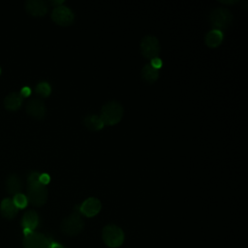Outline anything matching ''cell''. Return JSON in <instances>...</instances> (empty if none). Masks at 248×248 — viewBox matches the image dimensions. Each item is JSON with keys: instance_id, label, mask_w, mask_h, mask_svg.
<instances>
[{"instance_id": "6da1fadb", "label": "cell", "mask_w": 248, "mask_h": 248, "mask_svg": "<svg viewBox=\"0 0 248 248\" xmlns=\"http://www.w3.org/2000/svg\"><path fill=\"white\" fill-rule=\"evenodd\" d=\"M40 173L33 171L27 177V201L34 206L43 205L47 199V189L39 180Z\"/></svg>"}, {"instance_id": "7a4b0ae2", "label": "cell", "mask_w": 248, "mask_h": 248, "mask_svg": "<svg viewBox=\"0 0 248 248\" xmlns=\"http://www.w3.org/2000/svg\"><path fill=\"white\" fill-rule=\"evenodd\" d=\"M123 116V107L117 101H109L103 105L100 118L104 125H114L118 123Z\"/></svg>"}, {"instance_id": "3957f363", "label": "cell", "mask_w": 248, "mask_h": 248, "mask_svg": "<svg viewBox=\"0 0 248 248\" xmlns=\"http://www.w3.org/2000/svg\"><path fill=\"white\" fill-rule=\"evenodd\" d=\"M232 20V14L230 12V10L218 7L211 11L209 15V21L211 23V26L213 29L216 30H222L226 29Z\"/></svg>"}, {"instance_id": "277c9868", "label": "cell", "mask_w": 248, "mask_h": 248, "mask_svg": "<svg viewBox=\"0 0 248 248\" xmlns=\"http://www.w3.org/2000/svg\"><path fill=\"white\" fill-rule=\"evenodd\" d=\"M102 237L107 246L117 248L124 241V232L116 225H108L103 229Z\"/></svg>"}, {"instance_id": "5b68a950", "label": "cell", "mask_w": 248, "mask_h": 248, "mask_svg": "<svg viewBox=\"0 0 248 248\" xmlns=\"http://www.w3.org/2000/svg\"><path fill=\"white\" fill-rule=\"evenodd\" d=\"M83 227L84 222L77 212H73L67 216L61 223V230L68 236H75L78 234L83 230Z\"/></svg>"}, {"instance_id": "8992f818", "label": "cell", "mask_w": 248, "mask_h": 248, "mask_svg": "<svg viewBox=\"0 0 248 248\" xmlns=\"http://www.w3.org/2000/svg\"><path fill=\"white\" fill-rule=\"evenodd\" d=\"M140 48L143 57L147 59H153L158 57L160 52V43L155 36L147 35L141 39Z\"/></svg>"}, {"instance_id": "52a82bcc", "label": "cell", "mask_w": 248, "mask_h": 248, "mask_svg": "<svg viewBox=\"0 0 248 248\" xmlns=\"http://www.w3.org/2000/svg\"><path fill=\"white\" fill-rule=\"evenodd\" d=\"M51 18L58 25L68 26L73 23L75 16L70 8L64 5H57L51 12Z\"/></svg>"}, {"instance_id": "ba28073f", "label": "cell", "mask_w": 248, "mask_h": 248, "mask_svg": "<svg viewBox=\"0 0 248 248\" xmlns=\"http://www.w3.org/2000/svg\"><path fill=\"white\" fill-rule=\"evenodd\" d=\"M51 240L46 235L32 232L27 235H24L23 246L24 248H49Z\"/></svg>"}, {"instance_id": "9c48e42d", "label": "cell", "mask_w": 248, "mask_h": 248, "mask_svg": "<svg viewBox=\"0 0 248 248\" xmlns=\"http://www.w3.org/2000/svg\"><path fill=\"white\" fill-rule=\"evenodd\" d=\"M102 208V203L97 198L91 197L86 199L79 206V211L86 217H93L99 213Z\"/></svg>"}, {"instance_id": "30bf717a", "label": "cell", "mask_w": 248, "mask_h": 248, "mask_svg": "<svg viewBox=\"0 0 248 248\" xmlns=\"http://www.w3.org/2000/svg\"><path fill=\"white\" fill-rule=\"evenodd\" d=\"M26 111L32 117L41 119L44 117V115L46 113V106L42 100L34 98L27 102Z\"/></svg>"}, {"instance_id": "8fae6325", "label": "cell", "mask_w": 248, "mask_h": 248, "mask_svg": "<svg viewBox=\"0 0 248 248\" xmlns=\"http://www.w3.org/2000/svg\"><path fill=\"white\" fill-rule=\"evenodd\" d=\"M26 11L33 16H43L47 12V4L43 0H27L25 2Z\"/></svg>"}, {"instance_id": "7c38bea8", "label": "cell", "mask_w": 248, "mask_h": 248, "mask_svg": "<svg viewBox=\"0 0 248 248\" xmlns=\"http://www.w3.org/2000/svg\"><path fill=\"white\" fill-rule=\"evenodd\" d=\"M23 97L17 92H11L4 98V107L11 111L17 110L22 105Z\"/></svg>"}, {"instance_id": "4fadbf2b", "label": "cell", "mask_w": 248, "mask_h": 248, "mask_svg": "<svg viewBox=\"0 0 248 248\" xmlns=\"http://www.w3.org/2000/svg\"><path fill=\"white\" fill-rule=\"evenodd\" d=\"M0 211H1V214L3 217H5L7 219H12L16 215L18 208L15 205L12 199L6 198L1 202Z\"/></svg>"}, {"instance_id": "5bb4252c", "label": "cell", "mask_w": 248, "mask_h": 248, "mask_svg": "<svg viewBox=\"0 0 248 248\" xmlns=\"http://www.w3.org/2000/svg\"><path fill=\"white\" fill-rule=\"evenodd\" d=\"M6 189L8 193L14 196L20 193L22 189V182L20 177L15 173L10 174L6 179Z\"/></svg>"}, {"instance_id": "9a60e30c", "label": "cell", "mask_w": 248, "mask_h": 248, "mask_svg": "<svg viewBox=\"0 0 248 248\" xmlns=\"http://www.w3.org/2000/svg\"><path fill=\"white\" fill-rule=\"evenodd\" d=\"M39 224V216L36 211L34 210H29L24 213L22 220H21V225L23 229H28L31 231H34V229L37 228Z\"/></svg>"}, {"instance_id": "2e32d148", "label": "cell", "mask_w": 248, "mask_h": 248, "mask_svg": "<svg viewBox=\"0 0 248 248\" xmlns=\"http://www.w3.org/2000/svg\"><path fill=\"white\" fill-rule=\"evenodd\" d=\"M204 41L207 46L217 47L223 41V32L220 30L212 29L206 33Z\"/></svg>"}, {"instance_id": "e0dca14e", "label": "cell", "mask_w": 248, "mask_h": 248, "mask_svg": "<svg viewBox=\"0 0 248 248\" xmlns=\"http://www.w3.org/2000/svg\"><path fill=\"white\" fill-rule=\"evenodd\" d=\"M140 75H141V78L146 83L151 84L157 80V78L159 77V72L157 69L153 68L150 64H145L143 66V68L141 69Z\"/></svg>"}, {"instance_id": "ac0fdd59", "label": "cell", "mask_w": 248, "mask_h": 248, "mask_svg": "<svg viewBox=\"0 0 248 248\" xmlns=\"http://www.w3.org/2000/svg\"><path fill=\"white\" fill-rule=\"evenodd\" d=\"M84 126L90 131H99L104 127V123L99 115L89 114L83 119Z\"/></svg>"}, {"instance_id": "d6986e66", "label": "cell", "mask_w": 248, "mask_h": 248, "mask_svg": "<svg viewBox=\"0 0 248 248\" xmlns=\"http://www.w3.org/2000/svg\"><path fill=\"white\" fill-rule=\"evenodd\" d=\"M36 93L38 95H40L41 97H47L50 92H51V88L48 82L46 81H41L36 85Z\"/></svg>"}, {"instance_id": "ffe728a7", "label": "cell", "mask_w": 248, "mask_h": 248, "mask_svg": "<svg viewBox=\"0 0 248 248\" xmlns=\"http://www.w3.org/2000/svg\"><path fill=\"white\" fill-rule=\"evenodd\" d=\"M15 205L19 209V208H24L27 203H28V201H27V198L25 195L21 194V193H18L16 195L14 196V198L12 199Z\"/></svg>"}, {"instance_id": "44dd1931", "label": "cell", "mask_w": 248, "mask_h": 248, "mask_svg": "<svg viewBox=\"0 0 248 248\" xmlns=\"http://www.w3.org/2000/svg\"><path fill=\"white\" fill-rule=\"evenodd\" d=\"M162 64H163V62H162V60L159 58V57H156V58H153V59H151V63H150V65L153 67V68H155V69H160L161 67H162Z\"/></svg>"}, {"instance_id": "7402d4cb", "label": "cell", "mask_w": 248, "mask_h": 248, "mask_svg": "<svg viewBox=\"0 0 248 248\" xmlns=\"http://www.w3.org/2000/svg\"><path fill=\"white\" fill-rule=\"evenodd\" d=\"M39 180H40V182L43 183L44 185H46V184L49 182L50 177H49V175H48L47 173H42V174H40Z\"/></svg>"}, {"instance_id": "603a6c76", "label": "cell", "mask_w": 248, "mask_h": 248, "mask_svg": "<svg viewBox=\"0 0 248 248\" xmlns=\"http://www.w3.org/2000/svg\"><path fill=\"white\" fill-rule=\"evenodd\" d=\"M30 93H31V89H30L29 87H27V86H24V87L21 88L19 94H20L22 97H27V96L30 95Z\"/></svg>"}, {"instance_id": "cb8c5ba5", "label": "cell", "mask_w": 248, "mask_h": 248, "mask_svg": "<svg viewBox=\"0 0 248 248\" xmlns=\"http://www.w3.org/2000/svg\"><path fill=\"white\" fill-rule=\"evenodd\" d=\"M49 248H65V247H64L63 245L57 243V242H52V241H51Z\"/></svg>"}, {"instance_id": "d4e9b609", "label": "cell", "mask_w": 248, "mask_h": 248, "mask_svg": "<svg viewBox=\"0 0 248 248\" xmlns=\"http://www.w3.org/2000/svg\"><path fill=\"white\" fill-rule=\"evenodd\" d=\"M221 2L225 3V4H233V3L237 2V1H221Z\"/></svg>"}, {"instance_id": "484cf974", "label": "cell", "mask_w": 248, "mask_h": 248, "mask_svg": "<svg viewBox=\"0 0 248 248\" xmlns=\"http://www.w3.org/2000/svg\"><path fill=\"white\" fill-rule=\"evenodd\" d=\"M0 73H1V68H0Z\"/></svg>"}]
</instances>
